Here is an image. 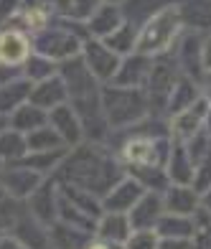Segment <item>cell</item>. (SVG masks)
<instances>
[{
  "mask_svg": "<svg viewBox=\"0 0 211 249\" xmlns=\"http://www.w3.org/2000/svg\"><path fill=\"white\" fill-rule=\"evenodd\" d=\"M125 176H127L125 165L120 163V158L112 155L107 145L82 142L66 153L64 163L53 178L59 183L84 188L92 196L105 198L112 191V186L120 183Z\"/></svg>",
  "mask_w": 211,
  "mask_h": 249,
  "instance_id": "obj_1",
  "label": "cell"
},
{
  "mask_svg": "<svg viewBox=\"0 0 211 249\" xmlns=\"http://www.w3.org/2000/svg\"><path fill=\"white\" fill-rule=\"evenodd\" d=\"M89 38L87 23H74V20L53 18L46 28L36 31L31 36L33 53H41L51 61H69L74 56H82V46Z\"/></svg>",
  "mask_w": 211,
  "mask_h": 249,
  "instance_id": "obj_2",
  "label": "cell"
},
{
  "mask_svg": "<svg viewBox=\"0 0 211 249\" xmlns=\"http://www.w3.org/2000/svg\"><path fill=\"white\" fill-rule=\"evenodd\" d=\"M102 109L109 130L132 127L153 115L145 89H127L115 84H102Z\"/></svg>",
  "mask_w": 211,
  "mask_h": 249,
  "instance_id": "obj_3",
  "label": "cell"
},
{
  "mask_svg": "<svg viewBox=\"0 0 211 249\" xmlns=\"http://www.w3.org/2000/svg\"><path fill=\"white\" fill-rule=\"evenodd\" d=\"M183 33L186 28H183V20L178 13V5L165 8L138 28L135 51L142 56H150V59H158V56H165L176 49V43H178Z\"/></svg>",
  "mask_w": 211,
  "mask_h": 249,
  "instance_id": "obj_4",
  "label": "cell"
},
{
  "mask_svg": "<svg viewBox=\"0 0 211 249\" xmlns=\"http://www.w3.org/2000/svg\"><path fill=\"white\" fill-rule=\"evenodd\" d=\"M181 76L183 74L178 69V64H176L173 53H165V56H158V59H155L150 79H148V84H145V94H148L153 115L165 117V105H168L171 92H173V87L178 84Z\"/></svg>",
  "mask_w": 211,
  "mask_h": 249,
  "instance_id": "obj_5",
  "label": "cell"
},
{
  "mask_svg": "<svg viewBox=\"0 0 211 249\" xmlns=\"http://www.w3.org/2000/svg\"><path fill=\"white\" fill-rule=\"evenodd\" d=\"M82 59L87 64V69L92 71V76L99 84H109L115 79L117 69H120V56L115 51H109L105 46V41L99 38H87L82 46Z\"/></svg>",
  "mask_w": 211,
  "mask_h": 249,
  "instance_id": "obj_6",
  "label": "cell"
},
{
  "mask_svg": "<svg viewBox=\"0 0 211 249\" xmlns=\"http://www.w3.org/2000/svg\"><path fill=\"white\" fill-rule=\"evenodd\" d=\"M201 49H204V36L201 33L186 31L183 36L178 38V43H176V49L171 51L176 64H178V69H181V74L188 76V79H193V82H198V84H201V79L206 76Z\"/></svg>",
  "mask_w": 211,
  "mask_h": 249,
  "instance_id": "obj_7",
  "label": "cell"
},
{
  "mask_svg": "<svg viewBox=\"0 0 211 249\" xmlns=\"http://www.w3.org/2000/svg\"><path fill=\"white\" fill-rule=\"evenodd\" d=\"M209 109H211V102L206 97H201V99H196L188 109H183V112H178V115L168 117V130H171L173 142H188L193 135L201 132L206 127Z\"/></svg>",
  "mask_w": 211,
  "mask_h": 249,
  "instance_id": "obj_8",
  "label": "cell"
},
{
  "mask_svg": "<svg viewBox=\"0 0 211 249\" xmlns=\"http://www.w3.org/2000/svg\"><path fill=\"white\" fill-rule=\"evenodd\" d=\"M59 180L56 178H43V183L33 191V194L26 198V206L31 211L33 219H38L41 224L51 226L53 221H59Z\"/></svg>",
  "mask_w": 211,
  "mask_h": 249,
  "instance_id": "obj_9",
  "label": "cell"
},
{
  "mask_svg": "<svg viewBox=\"0 0 211 249\" xmlns=\"http://www.w3.org/2000/svg\"><path fill=\"white\" fill-rule=\"evenodd\" d=\"M33 43L31 36L18 28L0 31V66L5 69H23V64L31 59Z\"/></svg>",
  "mask_w": 211,
  "mask_h": 249,
  "instance_id": "obj_10",
  "label": "cell"
},
{
  "mask_svg": "<svg viewBox=\"0 0 211 249\" xmlns=\"http://www.w3.org/2000/svg\"><path fill=\"white\" fill-rule=\"evenodd\" d=\"M0 183L8 191L10 198H18V201H26L33 191H36L43 183V176H38L36 171L26 168L23 163H10L0 171Z\"/></svg>",
  "mask_w": 211,
  "mask_h": 249,
  "instance_id": "obj_11",
  "label": "cell"
},
{
  "mask_svg": "<svg viewBox=\"0 0 211 249\" xmlns=\"http://www.w3.org/2000/svg\"><path fill=\"white\" fill-rule=\"evenodd\" d=\"M153 64H155V59H150V56H142L138 51L130 53L120 61V69H117L115 79L109 84L127 87V89H145L150 71H153Z\"/></svg>",
  "mask_w": 211,
  "mask_h": 249,
  "instance_id": "obj_12",
  "label": "cell"
},
{
  "mask_svg": "<svg viewBox=\"0 0 211 249\" xmlns=\"http://www.w3.org/2000/svg\"><path fill=\"white\" fill-rule=\"evenodd\" d=\"M145 196V188L132 176H125L120 183L112 186V191L102 198V211H115V213H130L132 206Z\"/></svg>",
  "mask_w": 211,
  "mask_h": 249,
  "instance_id": "obj_13",
  "label": "cell"
},
{
  "mask_svg": "<svg viewBox=\"0 0 211 249\" xmlns=\"http://www.w3.org/2000/svg\"><path fill=\"white\" fill-rule=\"evenodd\" d=\"M49 124L59 132V138L64 140V145L69 150L84 142V127H82V122H79V117H76V112L69 102L49 112Z\"/></svg>",
  "mask_w": 211,
  "mask_h": 249,
  "instance_id": "obj_14",
  "label": "cell"
},
{
  "mask_svg": "<svg viewBox=\"0 0 211 249\" xmlns=\"http://www.w3.org/2000/svg\"><path fill=\"white\" fill-rule=\"evenodd\" d=\"M5 234H13L18 242H23L28 249H49V226L41 224L38 219L31 216V211H26L10 224V229Z\"/></svg>",
  "mask_w": 211,
  "mask_h": 249,
  "instance_id": "obj_15",
  "label": "cell"
},
{
  "mask_svg": "<svg viewBox=\"0 0 211 249\" xmlns=\"http://www.w3.org/2000/svg\"><path fill=\"white\" fill-rule=\"evenodd\" d=\"M163 213H165L163 194L145 191V196H142L135 206H132V211L127 213V216H130L132 229H155L158 221L163 219Z\"/></svg>",
  "mask_w": 211,
  "mask_h": 249,
  "instance_id": "obj_16",
  "label": "cell"
},
{
  "mask_svg": "<svg viewBox=\"0 0 211 249\" xmlns=\"http://www.w3.org/2000/svg\"><path fill=\"white\" fill-rule=\"evenodd\" d=\"M28 102H31V105H36V107H41L43 112H51V109L66 105V102H69V92H66L64 79L56 74L51 79H43V82L33 84Z\"/></svg>",
  "mask_w": 211,
  "mask_h": 249,
  "instance_id": "obj_17",
  "label": "cell"
},
{
  "mask_svg": "<svg viewBox=\"0 0 211 249\" xmlns=\"http://www.w3.org/2000/svg\"><path fill=\"white\" fill-rule=\"evenodd\" d=\"M165 213H178V216H193L201 209V194L193 186H168L163 191Z\"/></svg>",
  "mask_w": 211,
  "mask_h": 249,
  "instance_id": "obj_18",
  "label": "cell"
},
{
  "mask_svg": "<svg viewBox=\"0 0 211 249\" xmlns=\"http://www.w3.org/2000/svg\"><path fill=\"white\" fill-rule=\"evenodd\" d=\"M178 13L183 20V28L191 33H211V0H181Z\"/></svg>",
  "mask_w": 211,
  "mask_h": 249,
  "instance_id": "obj_19",
  "label": "cell"
},
{
  "mask_svg": "<svg viewBox=\"0 0 211 249\" xmlns=\"http://www.w3.org/2000/svg\"><path fill=\"white\" fill-rule=\"evenodd\" d=\"M132 234V224L127 213H115V211H105L97 221V231L94 236L97 239H105V242H112V244H122L130 239Z\"/></svg>",
  "mask_w": 211,
  "mask_h": 249,
  "instance_id": "obj_20",
  "label": "cell"
},
{
  "mask_svg": "<svg viewBox=\"0 0 211 249\" xmlns=\"http://www.w3.org/2000/svg\"><path fill=\"white\" fill-rule=\"evenodd\" d=\"M31 89L33 84L26 76H16L8 82H0V115L10 117L18 107H23L31 99Z\"/></svg>",
  "mask_w": 211,
  "mask_h": 249,
  "instance_id": "obj_21",
  "label": "cell"
},
{
  "mask_svg": "<svg viewBox=\"0 0 211 249\" xmlns=\"http://www.w3.org/2000/svg\"><path fill=\"white\" fill-rule=\"evenodd\" d=\"M122 23H125L122 8H120V5H107V3H102V5L94 10V16L87 20V31H89V38L105 41L109 33H115Z\"/></svg>",
  "mask_w": 211,
  "mask_h": 249,
  "instance_id": "obj_22",
  "label": "cell"
},
{
  "mask_svg": "<svg viewBox=\"0 0 211 249\" xmlns=\"http://www.w3.org/2000/svg\"><path fill=\"white\" fill-rule=\"evenodd\" d=\"M178 3H181V0H125L120 8H122V16H125L127 23L140 28L142 23H148L153 16H158L160 10L173 8Z\"/></svg>",
  "mask_w": 211,
  "mask_h": 249,
  "instance_id": "obj_23",
  "label": "cell"
},
{
  "mask_svg": "<svg viewBox=\"0 0 211 249\" xmlns=\"http://www.w3.org/2000/svg\"><path fill=\"white\" fill-rule=\"evenodd\" d=\"M92 239L94 234H87L64 221H53L49 226V249H87Z\"/></svg>",
  "mask_w": 211,
  "mask_h": 249,
  "instance_id": "obj_24",
  "label": "cell"
},
{
  "mask_svg": "<svg viewBox=\"0 0 211 249\" xmlns=\"http://www.w3.org/2000/svg\"><path fill=\"white\" fill-rule=\"evenodd\" d=\"M46 5L53 13V18L87 23L94 16V10L102 5V0H46Z\"/></svg>",
  "mask_w": 211,
  "mask_h": 249,
  "instance_id": "obj_25",
  "label": "cell"
},
{
  "mask_svg": "<svg viewBox=\"0 0 211 249\" xmlns=\"http://www.w3.org/2000/svg\"><path fill=\"white\" fill-rule=\"evenodd\" d=\"M165 173H168V180L173 186H193V173L196 165L188 155L183 142H173V150L168 158V165H165Z\"/></svg>",
  "mask_w": 211,
  "mask_h": 249,
  "instance_id": "obj_26",
  "label": "cell"
},
{
  "mask_svg": "<svg viewBox=\"0 0 211 249\" xmlns=\"http://www.w3.org/2000/svg\"><path fill=\"white\" fill-rule=\"evenodd\" d=\"M201 97H204L201 84L193 82V79H188V76H181L178 84H176L173 92H171L168 105H165V117H173V115H178V112L188 109L196 99H201Z\"/></svg>",
  "mask_w": 211,
  "mask_h": 249,
  "instance_id": "obj_27",
  "label": "cell"
},
{
  "mask_svg": "<svg viewBox=\"0 0 211 249\" xmlns=\"http://www.w3.org/2000/svg\"><path fill=\"white\" fill-rule=\"evenodd\" d=\"M160 239H193L196 221L193 216H178V213H163V219L155 226Z\"/></svg>",
  "mask_w": 211,
  "mask_h": 249,
  "instance_id": "obj_28",
  "label": "cell"
},
{
  "mask_svg": "<svg viewBox=\"0 0 211 249\" xmlns=\"http://www.w3.org/2000/svg\"><path fill=\"white\" fill-rule=\"evenodd\" d=\"M43 124H49V112H43L41 107L31 105V102H26L23 107H18L13 115L8 117V127H13V130L23 132V135L43 127Z\"/></svg>",
  "mask_w": 211,
  "mask_h": 249,
  "instance_id": "obj_29",
  "label": "cell"
},
{
  "mask_svg": "<svg viewBox=\"0 0 211 249\" xmlns=\"http://www.w3.org/2000/svg\"><path fill=\"white\" fill-rule=\"evenodd\" d=\"M28 155V140L23 132H18L13 127H5L0 132V160L5 165L20 163Z\"/></svg>",
  "mask_w": 211,
  "mask_h": 249,
  "instance_id": "obj_30",
  "label": "cell"
},
{
  "mask_svg": "<svg viewBox=\"0 0 211 249\" xmlns=\"http://www.w3.org/2000/svg\"><path fill=\"white\" fill-rule=\"evenodd\" d=\"M66 153H69V148L49 150V153H28L20 163H23L26 168H31V171H36L43 178H51V176H56V171L61 168Z\"/></svg>",
  "mask_w": 211,
  "mask_h": 249,
  "instance_id": "obj_31",
  "label": "cell"
},
{
  "mask_svg": "<svg viewBox=\"0 0 211 249\" xmlns=\"http://www.w3.org/2000/svg\"><path fill=\"white\" fill-rule=\"evenodd\" d=\"M135 43H138V28L130 26L127 20L122 23L115 33H109V36L105 38V46L109 51H115L120 59H125V56L135 53Z\"/></svg>",
  "mask_w": 211,
  "mask_h": 249,
  "instance_id": "obj_32",
  "label": "cell"
},
{
  "mask_svg": "<svg viewBox=\"0 0 211 249\" xmlns=\"http://www.w3.org/2000/svg\"><path fill=\"white\" fill-rule=\"evenodd\" d=\"M26 140H28V153H49V150H61V148H66L64 140L59 138V132L53 130L51 124H43V127L28 132Z\"/></svg>",
  "mask_w": 211,
  "mask_h": 249,
  "instance_id": "obj_33",
  "label": "cell"
},
{
  "mask_svg": "<svg viewBox=\"0 0 211 249\" xmlns=\"http://www.w3.org/2000/svg\"><path fill=\"white\" fill-rule=\"evenodd\" d=\"M56 74H59V64L46 59V56H41V53H31V59L23 64V76L31 84H38L43 79H51Z\"/></svg>",
  "mask_w": 211,
  "mask_h": 249,
  "instance_id": "obj_34",
  "label": "cell"
},
{
  "mask_svg": "<svg viewBox=\"0 0 211 249\" xmlns=\"http://www.w3.org/2000/svg\"><path fill=\"white\" fill-rule=\"evenodd\" d=\"M160 236L155 229H132L130 239L125 242V249H158Z\"/></svg>",
  "mask_w": 211,
  "mask_h": 249,
  "instance_id": "obj_35",
  "label": "cell"
},
{
  "mask_svg": "<svg viewBox=\"0 0 211 249\" xmlns=\"http://www.w3.org/2000/svg\"><path fill=\"white\" fill-rule=\"evenodd\" d=\"M193 188L198 194H204V191L211 188V153L206 158L196 163V173H193Z\"/></svg>",
  "mask_w": 211,
  "mask_h": 249,
  "instance_id": "obj_36",
  "label": "cell"
},
{
  "mask_svg": "<svg viewBox=\"0 0 211 249\" xmlns=\"http://www.w3.org/2000/svg\"><path fill=\"white\" fill-rule=\"evenodd\" d=\"M20 5H23V0H0V31H5L13 23V18L18 16Z\"/></svg>",
  "mask_w": 211,
  "mask_h": 249,
  "instance_id": "obj_37",
  "label": "cell"
},
{
  "mask_svg": "<svg viewBox=\"0 0 211 249\" xmlns=\"http://www.w3.org/2000/svg\"><path fill=\"white\" fill-rule=\"evenodd\" d=\"M158 249H196L193 239H160Z\"/></svg>",
  "mask_w": 211,
  "mask_h": 249,
  "instance_id": "obj_38",
  "label": "cell"
},
{
  "mask_svg": "<svg viewBox=\"0 0 211 249\" xmlns=\"http://www.w3.org/2000/svg\"><path fill=\"white\" fill-rule=\"evenodd\" d=\"M201 59H204V71H211V33L204 36V49H201Z\"/></svg>",
  "mask_w": 211,
  "mask_h": 249,
  "instance_id": "obj_39",
  "label": "cell"
},
{
  "mask_svg": "<svg viewBox=\"0 0 211 249\" xmlns=\"http://www.w3.org/2000/svg\"><path fill=\"white\" fill-rule=\"evenodd\" d=\"M0 249H28L23 242H18L13 234H3V239H0Z\"/></svg>",
  "mask_w": 211,
  "mask_h": 249,
  "instance_id": "obj_40",
  "label": "cell"
},
{
  "mask_svg": "<svg viewBox=\"0 0 211 249\" xmlns=\"http://www.w3.org/2000/svg\"><path fill=\"white\" fill-rule=\"evenodd\" d=\"M87 249H125V247H122V244H112V242H105V239H97V236H94Z\"/></svg>",
  "mask_w": 211,
  "mask_h": 249,
  "instance_id": "obj_41",
  "label": "cell"
},
{
  "mask_svg": "<svg viewBox=\"0 0 211 249\" xmlns=\"http://www.w3.org/2000/svg\"><path fill=\"white\" fill-rule=\"evenodd\" d=\"M201 94H204V97L211 102V71H209V74L201 79Z\"/></svg>",
  "mask_w": 211,
  "mask_h": 249,
  "instance_id": "obj_42",
  "label": "cell"
},
{
  "mask_svg": "<svg viewBox=\"0 0 211 249\" xmlns=\"http://www.w3.org/2000/svg\"><path fill=\"white\" fill-rule=\"evenodd\" d=\"M201 209H204V211L209 213V216H211V188L201 194Z\"/></svg>",
  "mask_w": 211,
  "mask_h": 249,
  "instance_id": "obj_43",
  "label": "cell"
},
{
  "mask_svg": "<svg viewBox=\"0 0 211 249\" xmlns=\"http://www.w3.org/2000/svg\"><path fill=\"white\" fill-rule=\"evenodd\" d=\"M209 135H211V109H209V115H206V127H204Z\"/></svg>",
  "mask_w": 211,
  "mask_h": 249,
  "instance_id": "obj_44",
  "label": "cell"
},
{
  "mask_svg": "<svg viewBox=\"0 0 211 249\" xmlns=\"http://www.w3.org/2000/svg\"><path fill=\"white\" fill-rule=\"evenodd\" d=\"M8 127V117H3V115H0V132H3Z\"/></svg>",
  "mask_w": 211,
  "mask_h": 249,
  "instance_id": "obj_45",
  "label": "cell"
},
{
  "mask_svg": "<svg viewBox=\"0 0 211 249\" xmlns=\"http://www.w3.org/2000/svg\"><path fill=\"white\" fill-rule=\"evenodd\" d=\"M102 3H107V5H122L125 0H102Z\"/></svg>",
  "mask_w": 211,
  "mask_h": 249,
  "instance_id": "obj_46",
  "label": "cell"
},
{
  "mask_svg": "<svg viewBox=\"0 0 211 249\" xmlns=\"http://www.w3.org/2000/svg\"><path fill=\"white\" fill-rule=\"evenodd\" d=\"M3 234H5V229H3V224H0V239H3Z\"/></svg>",
  "mask_w": 211,
  "mask_h": 249,
  "instance_id": "obj_47",
  "label": "cell"
},
{
  "mask_svg": "<svg viewBox=\"0 0 211 249\" xmlns=\"http://www.w3.org/2000/svg\"><path fill=\"white\" fill-rule=\"evenodd\" d=\"M3 168H5V163H3V160H0V171H3Z\"/></svg>",
  "mask_w": 211,
  "mask_h": 249,
  "instance_id": "obj_48",
  "label": "cell"
}]
</instances>
